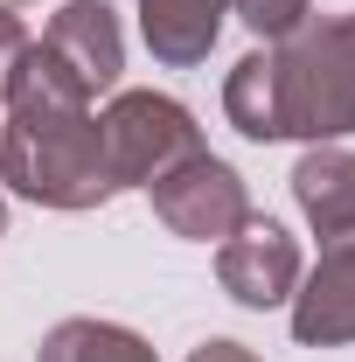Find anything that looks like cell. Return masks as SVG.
Segmentation results:
<instances>
[{
    "label": "cell",
    "mask_w": 355,
    "mask_h": 362,
    "mask_svg": "<svg viewBox=\"0 0 355 362\" xmlns=\"http://www.w3.org/2000/svg\"><path fill=\"white\" fill-rule=\"evenodd\" d=\"M0 181L42 209H98L119 181L105 160V133L91 112V90L63 70L49 42H28L14 77L0 90Z\"/></svg>",
    "instance_id": "6da1fadb"
},
{
    "label": "cell",
    "mask_w": 355,
    "mask_h": 362,
    "mask_svg": "<svg viewBox=\"0 0 355 362\" xmlns=\"http://www.w3.org/2000/svg\"><path fill=\"white\" fill-rule=\"evenodd\" d=\"M272 63V133L279 139H327L355 133V14L300 21L265 49Z\"/></svg>",
    "instance_id": "7a4b0ae2"
},
{
    "label": "cell",
    "mask_w": 355,
    "mask_h": 362,
    "mask_svg": "<svg viewBox=\"0 0 355 362\" xmlns=\"http://www.w3.org/2000/svg\"><path fill=\"white\" fill-rule=\"evenodd\" d=\"M98 133H105V160H112L119 188H153L168 168H181L188 153H202L195 112L175 105L168 90H119L105 105Z\"/></svg>",
    "instance_id": "3957f363"
},
{
    "label": "cell",
    "mask_w": 355,
    "mask_h": 362,
    "mask_svg": "<svg viewBox=\"0 0 355 362\" xmlns=\"http://www.w3.org/2000/svg\"><path fill=\"white\" fill-rule=\"evenodd\" d=\"M146 195H153V216L175 230V237H195V244H209V237L223 244L230 230L251 216V195H244L237 168L216 160L209 146H202V153H188L181 168H168Z\"/></svg>",
    "instance_id": "277c9868"
},
{
    "label": "cell",
    "mask_w": 355,
    "mask_h": 362,
    "mask_svg": "<svg viewBox=\"0 0 355 362\" xmlns=\"http://www.w3.org/2000/svg\"><path fill=\"white\" fill-rule=\"evenodd\" d=\"M216 279H223V293L237 307H279L300 286V244L272 223V216H244L216 244Z\"/></svg>",
    "instance_id": "5b68a950"
},
{
    "label": "cell",
    "mask_w": 355,
    "mask_h": 362,
    "mask_svg": "<svg viewBox=\"0 0 355 362\" xmlns=\"http://www.w3.org/2000/svg\"><path fill=\"white\" fill-rule=\"evenodd\" d=\"M42 42L63 56V70H70L91 98L112 90V84H119V70H126V35H119L112 0H63Z\"/></svg>",
    "instance_id": "8992f818"
},
{
    "label": "cell",
    "mask_w": 355,
    "mask_h": 362,
    "mask_svg": "<svg viewBox=\"0 0 355 362\" xmlns=\"http://www.w3.org/2000/svg\"><path fill=\"white\" fill-rule=\"evenodd\" d=\"M293 334L307 349H342L355 341V237L327 244L320 265L293 286Z\"/></svg>",
    "instance_id": "52a82bcc"
},
{
    "label": "cell",
    "mask_w": 355,
    "mask_h": 362,
    "mask_svg": "<svg viewBox=\"0 0 355 362\" xmlns=\"http://www.w3.org/2000/svg\"><path fill=\"white\" fill-rule=\"evenodd\" d=\"M293 202L327 244L355 237V153L349 146H307L293 168Z\"/></svg>",
    "instance_id": "ba28073f"
},
{
    "label": "cell",
    "mask_w": 355,
    "mask_h": 362,
    "mask_svg": "<svg viewBox=\"0 0 355 362\" xmlns=\"http://www.w3.org/2000/svg\"><path fill=\"white\" fill-rule=\"evenodd\" d=\"M223 14H230V0H139V35L168 70H188L216 49Z\"/></svg>",
    "instance_id": "9c48e42d"
},
{
    "label": "cell",
    "mask_w": 355,
    "mask_h": 362,
    "mask_svg": "<svg viewBox=\"0 0 355 362\" xmlns=\"http://www.w3.org/2000/svg\"><path fill=\"white\" fill-rule=\"evenodd\" d=\"M35 362H161V356L119 320H63L42 334Z\"/></svg>",
    "instance_id": "30bf717a"
},
{
    "label": "cell",
    "mask_w": 355,
    "mask_h": 362,
    "mask_svg": "<svg viewBox=\"0 0 355 362\" xmlns=\"http://www.w3.org/2000/svg\"><path fill=\"white\" fill-rule=\"evenodd\" d=\"M223 112H230V126H237L244 139H279L272 133V63H265V49H251V56L230 70Z\"/></svg>",
    "instance_id": "8fae6325"
},
{
    "label": "cell",
    "mask_w": 355,
    "mask_h": 362,
    "mask_svg": "<svg viewBox=\"0 0 355 362\" xmlns=\"http://www.w3.org/2000/svg\"><path fill=\"white\" fill-rule=\"evenodd\" d=\"M313 0H230V14L251 28V35H265V42H279V35H293L300 21H307Z\"/></svg>",
    "instance_id": "7c38bea8"
},
{
    "label": "cell",
    "mask_w": 355,
    "mask_h": 362,
    "mask_svg": "<svg viewBox=\"0 0 355 362\" xmlns=\"http://www.w3.org/2000/svg\"><path fill=\"white\" fill-rule=\"evenodd\" d=\"M21 49H28V28H21V14H14V7H0V90H7V77H14Z\"/></svg>",
    "instance_id": "4fadbf2b"
},
{
    "label": "cell",
    "mask_w": 355,
    "mask_h": 362,
    "mask_svg": "<svg viewBox=\"0 0 355 362\" xmlns=\"http://www.w3.org/2000/svg\"><path fill=\"white\" fill-rule=\"evenodd\" d=\"M188 362H258V356H251L244 341H202V349H195Z\"/></svg>",
    "instance_id": "5bb4252c"
},
{
    "label": "cell",
    "mask_w": 355,
    "mask_h": 362,
    "mask_svg": "<svg viewBox=\"0 0 355 362\" xmlns=\"http://www.w3.org/2000/svg\"><path fill=\"white\" fill-rule=\"evenodd\" d=\"M0 7H28V0H0Z\"/></svg>",
    "instance_id": "9a60e30c"
},
{
    "label": "cell",
    "mask_w": 355,
    "mask_h": 362,
    "mask_svg": "<svg viewBox=\"0 0 355 362\" xmlns=\"http://www.w3.org/2000/svg\"><path fill=\"white\" fill-rule=\"evenodd\" d=\"M0 230H7V202H0Z\"/></svg>",
    "instance_id": "2e32d148"
}]
</instances>
